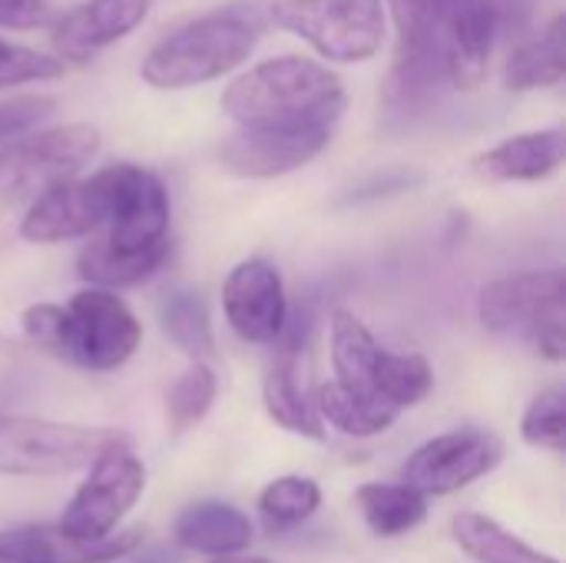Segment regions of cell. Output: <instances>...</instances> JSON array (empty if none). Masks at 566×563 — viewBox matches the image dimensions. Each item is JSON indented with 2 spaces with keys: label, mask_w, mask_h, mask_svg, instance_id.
<instances>
[{
  "label": "cell",
  "mask_w": 566,
  "mask_h": 563,
  "mask_svg": "<svg viewBox=\"0 0 566 563\" xmlns=\"http://www.w3.org/2000/svg\"><path fill=\"white\" fill-rule=\"evenodd\" d=\"M355 504L365 524L371 528V534L388 538V541L411 534L428 518V498L408 484H381V481L361 484L355 491Z\"/></svg>",
  "instance_id": "cell-26"
},
{
  "label": "cell",
  "mask_w": 566,
  "mask_h": 563,
  "mask_svg": "<svg viewBox=\"0 0 566 563\" xmlns=\"http://www.w3.org/2000/svg\"><path fill=\"white\" fill-rule=\"evenodd\" d=\"M50 20L46 0H0V27L3 30H33Z\"/></svg>",
  "instance_id": "cell-35"
},
{
  "label": "cell",
  "mask_w": 566,
  "mask_h": 563,
  "mask_svg": "<svg viewBox=\"0 0 566 563\" xmlns=\"http://www.w3.org/2000/svg\"><path fill=\"white\" fill-rule=\"evenodd\" d=\"M338 123L318 126H239L219 146V163L239 179H275L312 163L335 136Z\"/></svg>",
  "instance_id": "cell-11"
},
{
  "label": "cell",
  "mask_w": 566,
  "mask_h": 563,
  "mask_svg": "<svg viewBox=\"0 0 566 563\" xmlns=\"http://www.w3.org/2000/svg\"><path fill=\"white\" fill-rule=\"evenodd\" d=\"M166 259H169V242L146 249V252H113L103 239H90L76 256V272L90 289L116 292V289L146 282L149 275L163 269Z\"/></svg>",
  "instance_id": "cell-21"
},
{
  "label": "cell",
  "mask_w": 566,
  "mask_h": 563,
  "mask_svg": "<svg viewBox=\"0 0 566 563\" xmlns=\"http://www.w3.org/2000/svg\"><path fill=\"white\" fill-rule=\"evenodd\" d=\"M222 113L239 126H318L345 113L342 76L308 56H275L222 90Z\"/></svg>",
  "instance_id": "cell-1"
},
{
  "label": "cell",
  "mask_w": 566,
  "mask_h": 563,
  "mask_svg": "<svg viewBox=\"0 0 566 563\" xmlns=\"http://www.w3.org/2000/svg\"><path fill=\"white\" fill-rule=\"evenodd\" d=\"M448 0H388L398 30V56H441L438 30Z\"/></svg>",
  "instance_id": "cell-29"
},
{
  "label": "cell",
  "mask_w": 566,
  "mask_h": 563,
  "mask_svg": "<svg viewBox=\"0 0 566 563\" xmlns=\"http://www.w3.org/2000/svg\"><path fill=\"white\" fill-rule=\"evenodd\" d=\"M63 73H66V63L60 56L0 40V90L23 86V83L60 80Z\"/></svg>",
  "instance_id": "cell-33"
},
{
  "label": "cell",
  "mask_w": 566,
  "mask_h": 563,
  "mask_svg": "<svg viewBox=\"0 0 566 563\" xmlns=\"http://www.w3.org/2000/svg\"><path fill=\"white\" fill-rule=\"evenodd\" d=\"M113 428H83L0 411V475L60 478L90 468L103 448L119 441Z\"/></svg>",
  "instance_id": "cell-4"
},
{
  "label": "cell",
  "mask_w": 566,
  "mask_h": 563,
  "mask_svg": "<svg viewBox=\"0 0 566 563\" xmlns=\"http://www.w3.org/2000/svg\"><path fill=\"white\" fill-rule=\"evenodd\" d=\"M501 458L504 445L497 435L484 428H458L415 448L401 468V484L424 498H448L488 478Z\"/></svg>",
  "instance_id": "cell-9"
},
{
  "label": "cell",
  "mask_w": 566,
  "mask_h": 563,
  "mask_svg": "<svg viewBox=\"0 0 566 563\" xmlns=\"http://www.w3.org/2000/svg\"><path fill=\"white\" fill-rule=\"evenodd\" d=\"M103 219L106 206L96 179H66L50 186L27 206L20 219V239L33 246H56L103 229Z\"/></svg>",
  "instance_id": "cell-14"
},
{
  "label": "cell",
  "mask_w": 566,
  "mask_h": 563,
  "mask_svg": "<svg viewBox=\"0 0 566 563\" xmlns=\"http://www.w3.org/2000/svg\"><path fill=\"white\" fill-rule=\"evenodd\" d=\"M481 322L494 335H527L547 362L566 358V275L537 269L491 282L478 302Z\"/></svg>",
  "instance_id": "cell-3"
},
{
  "label": "cell",
  "mask_w": 566,
  "mask_h": 563,
  "mask_svg": "<svg viewBox=\"0 0 566 563\" xmlns=\"http://www.w3.org/2000/svg\"><path fill=\"white\" fill-rule=\"evenodd\" d=\"M262 405L269 418L308 441H325V425L315 415V405L305 398L298 378H295V355H279L275 365L265 372L262 382Z\"/></svg>",
  "instance_id": "cell-25"
},
{
  "label": "cell",
  "mask_w": 566,
  "mask_h": 563,
  "mask_svg": "<svg viewBox=\"0 0 566 563\" xmlns=\"http://www.w3.org/2000/svg\"><path fill=\"white\" fill-rule=\"evenodd\" d=\"M328 342H332V372H335L332 382H338L358 395L378 398V378H381L388 352L378 345L371 329L355 312L335 309L328 319Z\"/></svg>",
  "instance_id": "cell-18"
},
{
  "label": "cell",
  "mask_w": 566,
  "mask_h": 563,
  "mask_svg": "<svg viewBox=\"0 0 566 563\" xmlns=\"http://www.w3.org/2000/svg\"><path fill=\"white\" fill-rule=\"evenodd\" d=\"M206 563H272L265 561V557H245V554H229V557H212V561Z\"/></svg>",
  "instance_id": "cell-37"
},
{
  "label": "cell",
  "mask_w": 566,
  "mask_h": 563,
  "mask_svg": "<svg viewBox=\"0 0 566 563\" xmlns=\"http://www.w3.org/2000/svg\"><path fill=\"white\" fill-rule=\"evenodd\" d=\"M560 80H564V17L554 13L537 37L511 50L504 63V86L514 93H527V90L557 86Z\"/></svg>",
  "instance_id": "cell-22"
},
{
  "label": "cell",
  "mask_w": 566,
  "mask_h": 563,
  "mask_svg": "<svg viewBox=\"0 0 566 563\" xmlns=\"http://www.w3.org/2000/svg\"><path fill=\"white\" fill-rule=\"evenodd\" d=\"M381 0H275L269 20L312 43L325 60L365 63L385 43Z\"/></svg>",
  "instance_id": "cell-5"
},
{
  "label": "cell",
  "mask_w": 566,
  "mask_h": 563,
  "mask_svg": "<svg viewBox=\"0 0 566 563\" xmlns=\"http://www.w3.org/2000/svg\"><path fill=\"white\" fill-rule=\"evenodd\" d=\"M521 438L531 448L560 455L566 448V392L560 385L544 388L521 418Z\"/></svg>",
  "instance_id": "cell-31"
},
{
  "label": "cell",
  "mask_w": 566,
  "mask_h": 563,
  "mask_svg": "<svg viewBox=\"0 0 566 563\" xmlns=\"http://www.w3.org/2000/svg\"><path fill=\"white\" fill-rule=\"evenodd\" d=\"M126 563H182L179 561V554L176 551H169V548H163V544H153V548H136L129 557H123Z\"/></svg>",
  "instance_id": "cell-36"
},
{
  "label": "cell",
  "mask_w": 566,
  "mask_h": 563,
  "mask_svg": "<svg viewBox=\"0 0 566 563\" xmlns=\"http://www.w3.org/2000/svg\"><path fill=\"white\" fill-rule=\"evenodd\" d=\"M172 538L182 551L229 557L252 544V521L226 501H196L176 518Z\"/></svg>",
  "instance_id": "cell-19"
},
{
  "label": "cell",
  "mask_w": 566,
  "mask_h": 563,
  "mask_svg": "<svg viewBox=\"0 0 566 563\" xmlns=\"http://www.w3.org/2000/svg\"><path fill=\"white\" fill-rule=\"evenodd\" d=\"M96 149L99 129L90 123L50 126L10 139L0 146V202H33L50 186L76 179Z\"/></svg>",
  "instance_id": "cell-6"
},
{
  "label": "cell",
  "mask_w": 566,
  "mask_h": 563,
  "mask_svg": "<svg viewBox=\"0 0 566 563\" xmlns=\"http://www.w3.org/2000/svg\"><path fill=\"white\" fill-rule=\"evenodd\" d=\"M66 312L73 319V365L90 372H116L136 355L143 322L116 292L80 289Z\"/></svg>",
  "instance_id": "cell-10"
},
{
  "label": "cell",
  "mask_w": 566,
  "mask_h": 563,
  "mask_svg": "<svg viewBox=\"0 0 566 563\" xmlns=\"http://www.w3.org/2000/svg\"><path fill=\"white\" fill-rule=\"evenodd\" d=\"M143 491H146V468L133 455L129 441L119 438L96 455L86 481L73 491L56 528L80 544L106 541L116 534L119 521L133 511Z\"/></svg>",
  "instance_id": "cell-7"
},
{
  "label": "cell",
  "mask_w": 566,
  "mask_h": 563,
  "mask_svg": "<svg viewBox=\"0 0 566 563\" xmlns=\"http://www.w3.org/2000/svg\"><path fill=\"white\" fill-rule=\"evenodd\" d=\"M159 325L166 338L186 352L192 362H206L216 348L212 335V319H209V302L199 289H169L159 305Z\"/></svg>",
  "instance_id": "cell-27"
},
{
  "label": "cell",
  "mask_w": 566,
  "mask_h": 563,
  "mask_svg": "<svg viewBox=\"0 0 566 563\" xmlns=\"http://www.w3.org/2000/svg\"><path fill=\"white\" fill-rule=\"evenodd\" d=\"M216 395H219L216 372L206 362H192L166 392V415H169L172 431H186V428L199 425L209 415Z\"/></svg>",
  "instance_id": "cell-30"
},
{
  "label": "cell",
  "mask_w": 566,
  "mask_h": 563,
  "mask_svg": "<svg viewBox=\"0 0 566 563\" xmlns=\"http://www.w3.org/2000/svg\"><path fill=\"white\" fill-rule=\"evenodd\" d=\"M566 156L564 126L511 136L474 159V173L488 183H541L551 179Z\"/></svg>",
  "instance_id": "cell-17"
},
{
  "label": "cell",
  "mask_w": 566,
  "mask_h": 563,
  "mask_svg": "<svg viewBox=\"0 0 566 563\" xmlns=\"http://www.w3.org/2000/svg\"><path fill=\"white\" fill-rule=\"evenodd\" d=\"M149 13V0H83L56 17L50 37L66 63H86L99 50L129 37Z\"/></svg>",
  "instance_id": "cell-15"
},
{
  "label": "cell",
  "mask_w": 566,
  "mask_h": 563,
  "mask_svg": "<svg viewBox=\"0 0 566 563\" xmlns=\"http://www.w3.org/2000/svg\"><path fill=\"white\" fill-rule=\"evenodd\" d=\"M222 312L242 342H279L282 329L289 325V299L279 269L265 259L239 262L222 282Z\"/></svg>",
  "instance_id": "cell-12"
},
{
  "label": "cell",
  "mask_w": 566,
  "mask_h": 563,
  "mask_svg": "<svg viewBox=\"0 0 566 563\" xmlns=\"http://www.w3.org/2000/svg\"><path fill=\"white\" fill-rule=\"evenodd\" d=\"M56 113V100L50 96H17L0 103V139H20Z\"/></svg>",
  "instance_id": "cell-34"
},
{
  "label": "cell",
  "mask_w": 566,
  "mask_h": 563,
  "mask_svg": "<svg viewBox=\"0 0 566 563\" xmlns=\"http://www.w3.org/2000/svg\"><path fill=\"white\" fill-rule=\"evenodd\" d=\"M451 534L458 548L478 563H560L557 557L531 548L517 534H511L494 518L478 514V511H461L451 521Z\"/></svg>",
  "instance_id": "cell-24"
},
{
  "label": "cell",
  "mask_w": 566,
  "mask_h": 563,
  "mask_svg": "<svg viewBox=\"0 0 566 563\" xmlns=\"http://www.w3.org/2000/svg\"><path fill=\"white\" fill-rule=\"evenodd\" d=\"M93 179L106 206V232L99 239L113 252H146L169 242V192L156 173L113 163L96 169Z\"/></svg>",
  "instance_id": "cell-8"
},
{
  "label": "cell",
  "mask_w": 566,
  "mask_h": 563,
  "mask_svg": "<svg viewBox=\"0 0 566 563\" xmlns=\"http://www.w3.org/2000/svg\"><path fill=\"white\" fill-rule=\"evenodd\" d=\"M269 13L262 3H226L202 13L166 40H159L143 60V80L156 90H186L219 80L242 66L265 33Z\"/></svg>",
  "instance_id": "cell-2"
},
{
  "label": "cell",
  "mask_w": 566,
  "mask_h": 563,
  "mask_svg": "<svg viewBox=\"0 0 566 563\" xmlns=\"http://www.w3.org/2000/svg\"><path fill=\"white\" fill-rule=\"evenodd\" d=\"M315 415L322 425L348 435V438H375V435H385L398 418L401 411L371 398V395H358L338 382H325L318 388V398H315Z\"/></svg>",
  "instance_id": "cell-23"
},
{
  "label": "cell",
  "mask_w": 566,
  "mask_h": 563,
  "mask_svg": "<svg viewBox=\"0 0 566 563\" xmlns=\"http://www.w3.org/2000/svg\"><path fill=\"white\" fill-rule=\"evenodd\" d=\"M448 83V70L441 56H395L388 86H385V116L391 126H408L424 116L441 86Z\"/></svg>",
  "instance_id": "cell-20"
},
{
  "label": "cell",
  "mask_w": 566,
  "mask_h": 563,
  "mask_svg": "<svg viewBox=\"0 0 566 563\" xmlns=\"http://www.w3.org/2000/svg\"><path fill=\"white\" fill-rule=\"evenodd\" d=\"M501 10L494 0H448L441 13L438 46L454 90H478L488 80Z\"/></svg>",
  "instance_id": "cell-13"
},
{
  "label": "cell",
  "mask_w": 566,
  "mask_h": 563,
  "mask_svg": "<svg viewBox=\"0 0 566 563\" xmlns=\"http://www.w3.org/2000/svg\"><path fill=\"white\" fill-rule=\"evenodd\" d=\"M23 335L60 362H73V319L63 305L36 302L20 315Z\"/></svg>",
  "instance_id": "cell-32"
},
{
  "label": "cell",
  "mask_w": 566,
  "mask_h": 563,
  "mask_svg": "<svg viewBox=\"0 0 566 563\" xmlns=\"http://www.w3.org/2000/svg\"><path fill=\"white\" fill-rule=\"evenodd\" d=\"M322 504V488L302 475H282L259 494V514L269 531H289L308 521Z\"/></svg>",
  "instance_id": "cell-28"
},
{
  "label": "cell",
  "mask_w": 566,
  "mask_h": 563,
  "mask_svg": "<svg viewBox=\"0 0 566 563\" xmlns=\"http://www.w3.org/2000/svg\"><path fill=\"white\" fill-rule=\"evenodd\" d=\"M143 544V534L116 531L106 541L80 544L56 524H20L0 531V563H113L129 557Z\"/></svg>",
  "instance_id": "cell-16"
}]
</instances>
